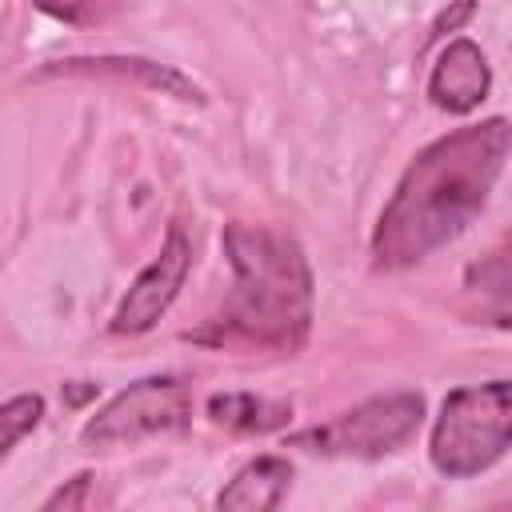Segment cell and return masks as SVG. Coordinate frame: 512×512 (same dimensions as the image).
Segmentation results:
<instances>
[{
    "instance_id": "cell-1",
    "label": "cell",
    "mask_w": 512,
    "mask_h": 512,
    "mask_svg": "<svg viewBox=\"0 0 512 512\" xmlns=\"http://www.w3.org/2000/svg\"><path fill=\"white\" fill-rule=\"evenodd\" d=\"M512 148V128L504 116L456 128L428 144L400 176L388 208L372 232L376 268H408L448 240H456L488 204L504 160Z\"/></svg>"
},
{
    "instance_id": "cell-2",
    "label": "cell",
    "mask_w": 512,
    "mask_h": 512,
    "mask_svg": "<svg viewBox=\"0 0 512 512\" xmlns=\"http://www.w3.org/2000/svg\"><path fill=\"white\" fill-rule=\"evenodd\" d=\"M224 256L232 264V292L196 340L296 352L312 324V268L304 248L260 224H228Z\"/></svg>"
},
{
    "instance_id": "cell-3",
    "label": "cell",
    "mask_w": 512,
    "mask_h": 512,
    "mask_svg": "<svg viewBox=\"0 0 512 512\" xmlns=\"http://www.w3.org/2000/svg\"><path fill=\"white\" fill-rule=\"evenodd\" d=\"M512 440V388L508 380L468 384L444 396L432 424L428 456L440 476L464 480L492 468Z\"/></svg>"
},
{
    "instance_id": "cell-4",
    "label": "cell",
    "mask_w": 512,
    "mask_h": 512,
    "mask_svg": "<svg viewBox=\"0 0 512 512\" xmlns=\"http://www.w3.org/2000/svg\"><path fill=\"white\" fill-rule=\"evenodd\" d=\"M424 424V396L420 392H388L372 396L348 412H340L328 424H316L300 436H292L296 448L320 452V456H360L376 460L396 448H404Z\"/></svg>"
},
{
    "instance_id": "cell-5",
    "label": "cell",
    "mask_w": 512,
    "mask_h": 512,
    "mask_svg": "<svg viewBox=\"0 0 512 512\" xmlns=\"http://www.w3.org/2000/svg\"><path fill=\"white\" fill-rule=\"evenodd\" d=\"M192 416V392L176 376H144L116 392L96 416L84 420L80 440L88 448H112L132 444L156 432H176Z\"/></svg>"
},
{
    "instance_id": "cell-6",
    "label": "cell",
    "mask_w": 512,
    "mask_h": 512,
    "mask_svg": "<svg viewBox=\"0 0 512 512\" xmlns=\"http://www.w3.org/2000/svg\"><path fill=\"white\" fill-rule=\"evenodd\" d=\"M188 268H192V240L180 224L168 228L160 252L152 256V264L132 280V288L124 292L116 316H112V332L116 336H140L148 332L164 312L168 304L176 300V292L184 288L188 280Z\"/></svg>"
},
{
    "instance_id": "cell-7",
    "label": "cell",
    "mask_w": 512,
    "mask_h": 512,
    "mask_svg": "<svg viewBox=\"0 0 512 512\" xmlns=\"http://www.w3.org/2000/svg\"><path fill=\"white\" fill-rule=\"evenodd\" d=\"M488 84H492V72H488L484 52L468 36H456V40H448V48L432 64L428 96L436 108L464 116L488 96Z\"/></svg>"
},
{
    "instance_id": "cell-8",
    "label": "cell",
    "mask_w": 512,
    "mask_h": 512,
    "mask_svg": "<svg viewBox=\"0 0 512 512\" xmlns=\"http://www.w3.org/2000/svg\"><path fill=\"white\" fill-rule=\"evenodd\" d=\"M48 72H64V76H116V80H136L152 92L176 96V100H196L204 104L200 84H192L184 72L156 64V60H140V56H92V60H60Z\"/></svg>"
},
{
    "instance_id": "cell-9",
    "label": "cell",
    "mask_w": 512,
    "mask_h": 512,
    "mask_svg": "<svg viewBox=\"0 0 512 512\" xmlns=\"http://www.w3.org/2000/svg\"><path fill=\"white\" fill-rule=\"evenodd\" d=\"M292 480V464L284 456L248 460L216 496V512H276Z\"/></svg>"
},
{
    "instance_id": "cell-10",
    "label": "cell",
    "mask_w": 512,
    "mask_h": 512,
    "mask_svg": "<svg viewBox=\"0 0 512 512\" xmlns=\"http://www.w3.org/2000/svg\"><path fill=\"white\" fill-rule=\"evenodd\" d=\"M208 416L232 432H272L292 420L288 400H264L252 392H224L208 400Z\"/></svg>"
},
{
    "instance_id": "cell-11",
    "label": "cell",
    "mask_w": 512,
    "mask_h": 512,
    "mask_svg": "<svg viewBox=\"0 0 512 512\" xmlns=\"http://www.w3.org/2000/svg\"><path fill=\"white\" fill-rule=\"evenodd\" d=\"M40 416H44V400L36 392H24V396H12L8 404H0V456L16 440H24L40 424Z\"/></svg>"
},
{
    "instance_id": "cell-12",
    "label": "cell",
    "mask_w": 512,
    "mask_h": 512,
    "mask_svg": "<svg viewBox=\"0 0 512 512\" xmlns=\"http://www.w3.org/2000/svg\"><path fill=\"white\" fill-rule=\"evenodd\" d=\"M88 492H92V476H88V472H76L72 480H64V484L40 504V512H88Z\"/></svg>"
},
{
    "instance_id": "cell-13",
    "label": "cell",
    "mask_w": 512,
    "mask_h": 512,
    "mask_svg": "<svg viewBox=\"0 0 512 512\" xmlns=\"http://www.w3.org/2000/svg\"><path fill=\"white\" fill-rule=\"evenodd\" d=\"M492 512H508V508H504V504H500V508H492Z\"/></svg>"
}]
</instances>
